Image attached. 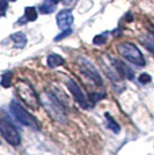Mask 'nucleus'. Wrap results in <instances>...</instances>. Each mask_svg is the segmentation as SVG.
<instances>
[{
    "label": "nucleus",
    "mask_w": 154,
    "mask_h": 155,
    "mask_svg": "<svg viewBox=\"0 0 154 155\" xmlns=\"http://www.w3.org/2000/svg\"><path fill=\"white\" fill-rule=\"evenodd\" d=\"M46 64L50 68H56L58 66H62V65L65 64V60L62 56L59 54H56V53H51L48 56V59H46Z\"/></svg>",
    "instance_id": "10"
},
{
    "label": "nucleus",
    "mask_w": 154,
    "mask_h": 155,
    "mask_svg": "<svg viewBox=\"0 0 154 155\" xmlns=\"http://www.w3.org/2000/svg\"><path fill=\"white\" fill-rule=\"evenodd\" d=\"M44 107L48 110V112L51 115V117L59 123H65L66 122V110H65L64 104L60 102L53 93H46L44 97Z\"/></svg>",
    "instance_id": "1"
},
{
    "label": "nucleus",
    "mask_w": 154,
    "mask_h": 155,
    "mask_svg": "<svg viewBox=\"0 0 154 155\" xmlns=\"http://www.w3.org/2000/svg\"><path fill=\"white\" fill-rule=\"evenodd\" d=\"M73 1H74V0H64V4L69 6V5H71V4H73Z\"/></svg>",
    "instance_id": "21"
},
{
    "label": "nucleus",
    "mask_w": 154,
    "mask_h": 155,
    "mask_svg": "<svg viewBox=\"0 0 154 155\" xmlns=\"http://www.w3.org/2000/svg\"><path fill=\"white\" fill-rule=\"evenodd\" d=\"M0 134L12 146H18L21 142L19 130L14 126L12 122H9L5 117H0Z\"/></svg>",
    "instance_id": "5"
},
{
    "label": "nucleus",
    "mask_w": 154,
    "mask_h": 155,
    "mask_svg": "<svg viewBox=\"0 0 154 155\" xmlns=\"http://www.w3.org/2000/svg\"><path fill=\"white\" fill-rule=\"evenodd\" d=\"M111 63H112V67L116 70V72L123 78H126L129 80H133L135 78V73L129 67L128 65H125L123 61L118 60V59L111 58Z\"/></svg>",
    "instance_id": "8"
},
{
    "label": "nucleus",
    "mask_w": 154,
    "mask_h": 155,
    "mask_svg": "<svg viewBox=\"0 0 154 155\" xmlns=\"http://www.w3.org/2000/svg\"><path fill=\"white\" fill-rule=\"evenodd\" d=\"M79 67H80V71L82 72V74L88 78L93 84H95L96 86H102V78L100 75V73L94 67V65L90 64L87 59H79Z\"/></svg>",
    "instance_id": "6"
},
{
    "label": "nucleus",
    "mask_w": 154,
    "mask_h": 155,
    "mask_svg": "<svg viewBox=\"0 0 154 155\" xmlns=\"http://www.w3.org/2000/svg\"><path fill=\"white\" fill-rule=\"evenodd\" d=\"M67 87H69L70 91L72 93L73 98L75 100V102L79 103V105H80L81 108H84V109H89L92 104H90L89 101L86 98V96H85L82 91H81V88L78 86L77 82L73 81V80H71V79H69V80H67ZM92 107H93V105H92Z\"/></svg>",
    "instance_id": "7"
},
{
    "label": "nucleus",
    "mask_w": 154,
    "mask_h": 155,
    "mask_svg": "<svg viewBox=\"0 0 154 155\" xmlns=\"http://www.w3.org/2000/svg\"><path fill=\"white\" fill-rule=\"evenodd\" d=\"M117 50L118 52L122 54L124 58L129 60L130 63L137 65V66H145L146 61H145V58L142 56V53L140 52V50L132 43L130 42H123V43H119L117 45Z\"/></svg>",
    "instance_id": "3"
},
{
    "label": "nucleus",
    "mask_w": 154,
    "mask_h": 155,
    "mask_svg": "<svg viewBox=\"0 0 154 155\" xmlns=\"http://www.w3.org/2000/svg\"><path fill=\"white\" fill-rule=\"evenodd\" d=\"M12 77H13V74H12V72H6L5 74H2V77H1V81H0V84L4 87V88H8V87H11V84H12Z\"/></svg>",
    "instance_id": "15"
},
{
    "label": "nucleus",
    "mask_w": 154,
    "mask_h": 155,
    "mask_svg": "<svg viewBox=\"0 0 154 155\" xmlns=\"http://www.w3.org/2000/svg\"><path fill=\"white\" fill-rule=\"evenodd\" d=\"M57 25L58 27L60 28V29H67V28H70L72 26V23H73V14L71 12L70 9H63V11H60L59 13L57 14Z\"/></svg>",
    "instance_id": "9"
},
{
    "label": "nucleus",
    "mask_w": 154,
    "mask_h": 155,
    "mask_svg": "<svg viewBox=\"0 0 154 155\" xmlns=\"http://www.w3.org/2000/svg\"><path fill=\"white\" fill-rule=\"evenodd\" d=\"M9 109L12 111L13 116L15 117V119H16L20 124H22V125H25V126H28V127H30V129H32V130H39L38 120L32 116V114H29L16 100H13V101L11 102Z\"/></svg>",
    "instance_id": "2"
},
{
    "label": "nucleus",
    "mask_w": 154,
    "mask_h": 155,
    "mask_svg": "<svg viewBox=\"0 0 154 155\" xmlns=\"http://www.w3.org/2000/svg\"><path fill=\"white\" fill-rule=\"evenodd\" d=\"M11 39L14 42V45L19 49H23L27 45V37L23 32L19 31L11 35Z\"/></svg>",
    "instance_id": "11"
},
{
    "label": "nucleus",
    "mask_w": 154,
    "mask_h": 155,
    "mask_svg": "<svg viewBox=\"0 0 154 155\" xmlns=\"http://www.w3.org/2000/svg\"><path fill=\"white\" fill-rule=\"evenodd\" d=\"M107 32H104V34H102V35H97V36H95L94 37V39H93V43L94 44H96V45H101V44H103L105 41H107Z\"/></svg>",
    "instance_id": "18"
},
{
    "label": "nucleus",
    "mask_w": 154,
    "mask_h": 155,
    "mask_svg": "<svg viewBox=\"0 0 154 155\" xmlns=\"http://www.w3.org/2000/svg\"><path fill=\"white\" fill-rule=\"evenodd\" d=\"M104 117H105V119H107V122H108V127H109L114 133H119V131H121V126H119V124L116 122L115 119L112 118V117L110 116L108 112H105L104 114Z\"/></svg>",
    "instance_id": "13"
},
{
    "label": "nucleus",
    "mask_w": 154,
    "mask_h": 155,
    "mask_svg": "<svg viewBox=\"0 0 154 155\" xmlns=\"http://www.w3.org/2000/svg\"><path fill=\"white\" fill-rule=\"evenodd\" d=\"M56 4L55 2H52L51 0H45L44 2L39 6V12L42 14H51L53 11H55V8H56Z\"/></svg>",
    "instance_id": "12"
},
{
    "label": "nucleus",
    "mask_w": 154,
    "mask_h": 155,
    "mask_svg": "<svg viewBox=\"0 0 154 155\" xmlns=\"http://www.w3.org/2000/svg\"><path fill=\"white\" fill-rule=\"evenodd\" d=\"M139 82L142 84H148V82H151V80H152V78H151V75L149 74H147V73H142V74H140L139 75Z\"/></svg>",
    "instance_id": "19"
},
{
    "label": "nucleus",
    "mask_w": 154,
    "mask_h": 155,
    "mask_svg": "<svg viewBox=\"0 0 154 155\" xmlns=\"http://www.w3.org/2000/svg\"><path fill=\"white\" fill-rule=\"evenodd\" d=\"M72 32H73V31H72V29H71V28H67V29H65V30L62 32V34H59V35H57V36L55 37V42H59V41L64 39L65 37L70 36Z\"/></svg>",
    "instance_id": "17"
},
{
    "label": "nucleus",
    "mask_w": 154,
    "mask_h": 155,
    "mask_svg": "<svg viewBox=\"0 0 154 155\" xmlns=\"http://www.w3.org/2000/svg\"><path fill=\"white\" fill-rule=\"evenodd\" d=\"M8 2L7 0H0V13H5V11L7 9Z\"/></svg>",
    "instance_id": "20"
},
{
    "label": "nucleus",
    "mask_w": 154,
    "mask_h": 155,
    "mask_svg": "<svg viewBox=\"0 0 154 155\" xmlns=\"http://www.w3.org/2000/svg\"><path fill=\"white\" fill-rule=\"evenodd\" d=\"M52 2H55V4H56V5H57L58 2H60V1H62V0H51Z\"/></svg>",
    "instance_id": "22"
},
{
    "label": "nucleus",
    "mask_w": 154,
    "mask_h": 155,
    "mask_svg": "<svg viewBox=\"0 0 154 155\" xmlns=\"http://www.w3.org/2000/svg\"><path fill=\"white\" fill-rule=\"evenodd\" d=\"M25 19L27 21H35L37 20V12L34 7H26L25 9Z\"/></svg>",
    "instance_id": "14"
},
{
    "label": "nucleus",
    "mask_w": 154,
    "mask_h": 155,
    "mask_svg": "<svg viewBox=\"0 0 154 155\" xmlns=\"http://www.w3.org/2000/svg\"><path fill=\"white\" fill-rule=\"evenodd\" d=\"M141 43L145 45L148 51H151L154 54V39L152 37H145L141 39Z\"/></svg>",
    "instance_id": "16"
},
{
    "label": "nucleus",
    "mask_w": 154,
    "mask_h": 155,
    "mask_svg": "<svg viewBox=\"0 0 154 155\" xmlns=\"http://www.w3.org/2000/svg\"><path fill=\"white\" fill-rule=\"evenodd\" d=\"M16 91L19 94L20 98L29 108H32V109H38L41 101H39L36 91H34V88L28 82L20 80L19 82H18V84H16Z\"/></svg>",
    "instance_id": "4"
},
{
    "label": "nucleus",
    "mask_w": 154,
    "mask_h": 155,
    "mask_svg": "<svg viewBox=\"0 0 154 155\" xmlns=\"http://www.w3.org/2000/svg\"><path fill=\"white\" fill-rule=\"evenodd\" d=\"M9 1H12V2H14V1H16V0H9Z\"/></svg>",
    "instance_id": "23"
}]
</instances>
